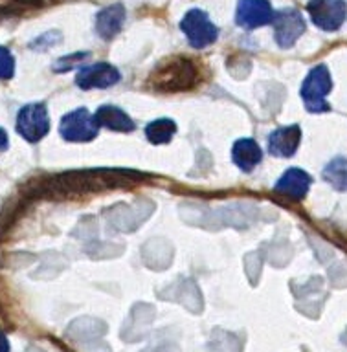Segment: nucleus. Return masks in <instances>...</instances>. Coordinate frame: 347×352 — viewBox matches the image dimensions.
Listing matches in <instances>:
<instances>
[{"label":"nucleus","instance_id":"nucleus-5","mask_svg":"<svg viewBox=\"0 0 347 352\" xmlns=\"http://www.w3.org/2000/svg\"><path fill=\"white\" fill-rule=\"evenodd\" d=\"M50 131L48 109L43 103H30L22 107L17 116V132L21 134L26 142L37 143L41 142Z\"/></svg>","mask_w":347,"mask_h":352},{"label":"nucleus","instance_id":"nucleus-13","mask_svg":"<svg viewBox=\"0 0 347 352\" xmlns=\"http://www.w3.org/2000/svg\"><path fill=\"white\" fill-rule=\"evenodd\" d=\"M96 120H98L99 126H105L109 131L114 132H132L136 123L132 121V118L127 114L125 110H121L120 107L114 104H103L99 107L96 112Z\"/></svg>","mask_w":347,"mask_h":352},{"label":"nucleus","instance_id":"nucleus-17","mask_svg":"<svg viewBox=\"0 0 347 352\" xmlns=\"http://www.w3.org/2000/svg\"><path fill=\"white\" fill-rule=\"evenodd\" d=\"M15 74V59L8 48L0 46V79H11Z\"/></svg>","mask_w":347,"mask_h":352},{"label":"nucleus","instance_id":"nucleus-9","mask_svg":"<svg viewBox=\"0 0 347 352\" xmlns=\"http://www.w3.org/2000/svg\"><path fill=\"white\" fill-rule=\"evenodd\" d=\"M121 79L118 68L109 63H96V65L85 66L76 74V85L81 90H92V88H109Z\"/></svg>","mask_w":347,"mask_h":352},{"label":"nucleus","instance_id":"nucleus-20","mask_svg":"<svg viewBox=\"0 0 347 352\" xmlns=\"http://www.w3.org/2000/svg\"><path fill=\"white\" fill-rule=\"evenodd\" d=\"M6 147H8V134H6V131L0 129V148H6Z\"/></svg>","mask_w":347,"mask_h":352},{"label":"nucleus","instance_id":"nucleus-7","mask_svg":"<svg viewBox=\"0 0 347 352\" xmlns=\"http://www.w3.org/2000/svg\"><path fill=\"white\" fill-rule=\"evenodd\" d=\"M274 37L281 48H292L296 41L305 33L303 15L294 8H286L274 13Z\"/></svg>","mask_w":347,"mask_h":352},{"label":"nucleus","instance_id":"nucleus-11","mask_svg":"<svg viewBox=\"0 0 347 352\" xmlns=\"http://www.w3.org/2000/svg\"><path fill=\"white\" fill-rule=\"evenodd\" d=\"M311 182L313 180H311V176L305 170L292 167V169L283 173V176L277 180L274 189L275 192H280L283 197H288L292 200H302L308 192Z\"/></svg>","mask_w":347,"mask_h":352},{"label":"nucleus","instance_id":"nucleus-14","mask_svg":"<svg viewBox=\"0 0 347 352\" xmlns=\"http://www.w3.org/2000/svg\"><path fill=\"white\" fill-rule=\"evenodd\" d=\"M231 158L239 169L250 173L263 160V151L257 145V142H253L250 138H242V140L235 142V145L231 148Z\"/></svg>","mask_w":347,"mask_h":352},{"label":"nucleus","instance_id":"nucleus-18","mask_svg":"<svg viewBox=\"0 0 347 352\" xmlns=\"http://www.w3.org/2000/svg\"><path fill=\"white\" fill-rule=\"evenodd\" d=\"M85 57H88L87 52H79V54H72L68 55V57H63V59H59L57 63H55L54 70L55 72H66L70 70V68H74V65H77V63H81Z\"/></svg>","mask_w":347,"mask_h":352},{"label":"nucleus","instance_id":"nucleus-12","mask_svg":"<svg viewBox=\"0 0 347 352\" xmlns=\"http://www.w3.org/2000/svg\"><path fill=\"white\" fill-rule=\"evenodd\" d=\"M125 22V8L121 4H112L105 8L96 16V32L101 38L110 41L121 32Z\"/></svg>","mask_w":347,"mask_h":352},{"label":"nucleus","instance_id":"nucleus-8","mask_svg":"<svg viewBox=\"0 0 347 352\" xmlns=\"http://www.w3.org/2000/svg\"><path fill=\"white\" fill-rule=\"evenodd\" d=\"M272 4L269 0H239L235 10L237 26L244 30H255V28L266 26L274 21Z\"/></svg>","mask_w":347,"mask_h":352},{"label":"nucleus","instance_id":"nucleus-15","mask_svg":"<svg viewBox=\"0 0 347 352\" xmlns=\"http://www.w3.org/2000/svg\"><path fill=\"white\" fill-rule=\"evenodd\" d=\"M176 123L169 118H160V120L151 121L145 126V136L154 145H162V143H169L171 138L175 136Z\"/></svg>","mask_w":347,"mask_h":352},{"label":"nucleus","instance_id":"nucleus-4","mask_svg":"<svg viewBox=\"0 0 347 352\" xmlns=\"http://www.w3.org/2000/svg\"><path fill=\"white\" fill-rule=\"evenodd\" d=\"M180 30L193 48L202 50L213 44L219 37V30L202 10H189L180 21Z\"/></svg>","mask_w":347,"mask_h":352},{"label":"nucleus","instance_id":"nucleus-1","mask_svg":"<svg viewBox=\"0 0 347 352\" xmlns=\"http://www.w3.org/2000/svg\"><path fill=\"white\" fill-rule=\"evenodd\" d=\"M198 70L186 57H173L160 63L149 76V85L160 92L189 90L197 85Z\"/></svg>","mask_w":347,"mask_h":352},{"label":"nucleus","instance_id":"nucleus-2","mask_svg":"<svg viewBox=\"0 0 347 352\" xmlns=\"http://www.w3.org/2000/svg\"><path fill=\"white\" fill-rule=\"evenodd\" d=\"M330 88H333V79H330L329 68L325 65L314 66L302 85V98L305 109L313 114L329 112V104L325 98L329 96Z\"/></svg>","mask_w":347,"mask_h":352},{"label":"nucleus","instance_id":"nucleus-19","mask_svg":"<svg viewBox=\"0 0 347 352\" xmlns=\"http://www.w3.org/2000/svg\"><path fill=\"white\" fill-rule=\"evenodd\" d=\"M0 352H10V341L2 330H0Z\"/></svg>","mask_w":347,"mask_h":352},{"label":"nucleus","instance_id":"nucleus-16","mask_svg":"<svg viewBox=\"0 0 347 352\" xmlns=\"http://www.w3.org/2000/svg\"><path fill=\"white\" fill-rule=\"evenodd\" d=\"M324 180L329 182L336 191L347 192V160L335 158L324 167Z\"/></svg>","mask_w":347,"mask_h":352},{"label":"nucleus","instance_id":"nucleus-3","mask_svg":"<svg viewBox=\"0 0 347 352\" xmlns=\"http://www.w3.org/2000/svg\"><path fill=\"white\" fill-rule=\"evenodd\" d=\"M59 132L66 142H92L98 136L99 123L96 116L90 114L87 109H76L61 118Z\"/></svg>","mask_w":347,"mask_h":352},{"label":"nucleus","instance_id":"nucleus-6","mask_svg":"<svg viewBox=\"0 0 347 352\" xmlns=\"http://www.w3.org/2000/svg\"><path fill=\"white\" fill-rule=\"evenodd\" d=\"M307 11L314 26L324 32H336L347 19L346 0H308Z\"/></svg>","mask_w":347,"mask_h":352},{"label":"nucleus","instance_id":"nucleus-10","mask_svg":"<svg viewBox=\"0 0 347 352\" xmlns=\"http://www.w3.org/2000/svg\"><path fill=\"white\" fill-rule=\"evenodd\" d=\"M302 142V129L297 125H288L275 129L269 136V151L277 158H291L296 153Z\"/></svg>","mask_w":347,"mask_h":352}]
</instances>
